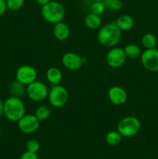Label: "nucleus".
<instances>
[{"label": "nucleus", "instance_id": "obj_7", "mask_svg": "<svg viewBox=\"0 0 158 159\" xmlns=\"http://www.w3.org/2000/svg\"><path fill=\"white\" fill-rule=\"evenodd\" d=\"M141 63L144 68L155 72L158 71V50L156 48L146 49L140 55Z\"/></svg>", "mask_w": 158, "mask_h": 159}, {"label": "nucleus", "instance_id": "obj_25", "mask_svg": "<svg viewBox=\"0 0 158 159\" xmlns=\"http://www.w3.org/2000/svg\"><path fill=\"white\" fill-rule=\"evenodd\" d=\"M40 142L37 139H30L26 143V151L37 153L40 150Z\"/></svg>", "mask_w": 158, "mask_h": 159}, {"label": "nucleus", "instance_id": "obj_26", "mask_svg": "<svg viewBox=\"0 0 158 159\" xmlns=\"http://www.w3.org/2000/svg\"><path fill=\"white\" fill-rule=\"evenodd\" d=\"M20 159H39V158L38 155H37V153L26 151V152H23V153L22 154Z\"/></svg>", "mask_w": 158, "mask_h": 159}, {"label": "nucleus", "instance_id": "obj_9", "mask_svg": "<svg viewBox=\"0 0 158 159\" xmlns=\"http://www.w3.org/2000/svg\"><path fill=\"white\" fill-rule=\"evenodd\" d=\"M37 71L31 65H22L19 67L15 72V79L25 85H28L37 80Z\"/></svg>", "mask_w": 158, "mask_h": 159}, {"label": "nucleus", "instance_id": "obj_2", "mask_svg": "<svg viewBox=\"0 0 158 159\" xmlns=\"http://www.w3.org/2000/svg\"><path fill=\"white\" fill-rule=\"evenodd\" d=\"M3 115L12 122H18L25 115L24 102L20 97L10 96L3 102Z\"/></svg>", "mask_w": 158, "mask_h": 159}, {"label": "nucleus", "instance_id": "obj_11", "mask_svg": "<svg viewBox=\"0 0 158 159\" xmlns=\"http://www.w3.org/2000/svg\"><path fill=\"white\" fill-rule=\"evenodd\" d=\"M62 65L70 71H77L83 65L82 57L74 52H67L62 56Z\"/></svg>", "mask_w": 158, "mask_h": 159}, {"label": "nucleus", "instance_id": "obj_17", "mask_svg": "<svg viewBox=\"0 0 158 159\" xmlns=\"http://www.w3.org/2000/svg\"><path fill=\"white\" fill-rule=\"evenodd\" d=\"M26 85H23L20 82L15 79V81L11 82L9 85V93H10L11 96H15V97H21L25 93H26Z\"/></svg>", "mask_w": 158, "mask_h": 159}, {"label": "nucleus", "instance_id": "obj_16", "mask_svg": "<svg viewBox=\"0 0 158 159\" xmlns=\"http://www.w3.org/2000/svg\"><path fill=\"white\" fill-rule=\"evenodd\" d=\"M85 25L90 30H97L102 25V19L100 16L90 12L85 16Z\"/></svg>", "mask_w": 158, "mask_h": 159}, {"label": "nucleus", "instance_id": "obj_31", "mask_svg": "<svg viewBox=\"0 0 158 159\" xmlns=\"http://www.w3.org/2000/svg\"><path fill=\"white\" fill-rule=\"evenodd\" d=\"M57 1H59V0H57Z\"/></svg>", "mask_w": 158, "mask_h": 159}, {"label": "nucleus", "instance_id": "obj_19", "mask_svg": "<svg viewBox=\"0 0 158 159\" xmlns=\"http://www.w3.org/2000/svg\"><path fill=\"white\" fill-rule=\"evenodd\" d=\"M124 52H125L126 57L131 59H136L137 57H140L141 55V50L139 46L136 44H128L124 48Z\"/></svg>", "mask_w": 158, "mask_h": 159}, {"label": "nucleus", "instance_id": "obj_22", "mask_svg": "<svg viewBox=\"0 0 158 159\" xmlns=\"http://www.w3.org/2000/svg\"><path fill=\"white\" fill-rule=\"evenodd\" d=\"M105 9L118 11L122 7V2L121 0H102Z\"/></svg>", "mask_w": 158, "mask_h": 159}, {"label": "nucleus", "instance_id": "obj_29", "mask_svg": "<svg viewBox=\"0 0 158 159\" xmlns=\"http://www.w3.org/2000/svg\"><path fill=\"white\" fill-rule=\"evenodd\" d=\"M3 116V102L0 100V119Z\"/></svg>", "mask_w": 158, "mask_h": 159}, {"label": "nucleus", "instance_id": "obj_1", "mask_svg": "<svg viewBox=\"0 0 158 159\" xmlns=\"http://www.w3.org/2000/svg\"><path fill=\"white\" fill-rule=\"evenodd\" d=\"M122 31L115 23L104 25L98 32L97 38L101 45L106 48H113L119 42Z\"/></svg>", "mask_w": 158, "mask_h": 159}, {"label": "nucleus", "instance_id": "obj_15", "mask_svg": "<svg viewBox=\"0 0 158 159\" xmlns=\"http://www.w3.org/2000/svg\"><path fill=\"white\" fill-rule=\"evenodd\" d=\"M46 79L51 85H60L62 80V72L57 67H50L46 72Z\"/></svg>", "mask_w": 158, "mask_h": 159}, {"label": "nucleus", "instance_id": "obj_8", "mask_svg": "<svg viewBox=\"0 0 158 159\" xmlns=\"http://www.w3.org/2000/svg\"><path fill=\"white\" fill-rule=\"evenodd\" d=\"M40 122L34 114H25L17 122L18 128L23 134H32L38 130Z\"/></svg>", "mask_w": 158, "mask_h": 159}, {"label": "nucleus", "instance_id": "obj_30", "mask_svg": "<svg viewBox=\"0 0 158 159\" xmlns=\"http://www.w3.org/2000/svg\"><path fill=\"white\" fill-rule=\"evenodd\" d=\"M92 2H98V1H102V0H91Z\"/></svg>", "mask_w": 158, "mask_h": 159}, {"label": "nucleus", "instance_id": "obj_14", "mask_svg": "<svg viewBox=\"0 0 158 159\" xmlns=\"http://www.w3.org/2000/svg\"><path fill=\"white\" fill-rule=\"evenodd\" d=\"M115 23L121 31H129L133 29L135 22L131 16L124 14L118 17Z\"/></svg>", "mask_w": 158, "mask_h": 159}, {"label": "nucleus", "instance_id": "obj_4", "mask_svg": "<svg viewBox=\"0 0 158 159\" xmlns=\"http://www.w3.org/2000/svg\"><path fill=\"white\" fill-rule=\"evenodd\" d=\"M141 128V123L138 118L133 116H125L119 120L117 130L122 138H132L138 134Z\"/></svg>", "mask_w": 158, "mask_h": 159}, {"label": "nucleus", "instance_id": "obj_6", "mask_svg": "<svg viewBox=\"0 0 158 159\" xmlns=\"http://www.w3.org/2000/svg\"><path fill=\"white\" fill-rule=\"evenodd\" d=\"M26 93L31 100L34 102H41L47 98L49 90L46 84L36 80L26 85Z\"/></svg>", "mask_w": 158, "mask_h": 159}, {"label": "nucleus", "instance_id": "obj_12", "mask_svg": "<svg viewBox=\"0 0 158 159\" xmlns=\"http://www.w3.org/2000/svg\"><path fill=\"white\" fill-rule=\"evenodd\" d=\"M108 97L112 103L116 106H120L126 102L127 93L122 87L114 85L108 89Z\"/></svg>", "mask_w": 158, "mask_h": 159}, {"label": "nucleus", "instance_id": "obj_23", "mask_svg": "<svg viewBox=\"0 0 158 159\" xmlns=\"http://www.w3.org/2000/svg\"><path fill=\"white\" fill-rule=\"evenodd\" d=\"M7 9L10 11H18L23 7L25 0H6Z\"/></svg>", "mask_w": 158, "mask_h": 159}, {"label": "nucleus", "instance_id": "obj_3", "mask_svg": "<svg viewBox=\"0 0 158 159\" xmlns=\"http://www.w3.org/2000/svg\"><path fill=\"white\" fill-rule=\"evenodd\" d=\"M40 13L46 22L56 24L63 21L65 16V9L60 2L54 0L42 6Z\"/></svg>", "mask_w": 158, "mask_h": 159}, {"label": "nucleus", "instance_id": "obj_21", "mask_svg": "<svg viewBox=\"0 0 158 159\" xmlns=\"http://www.w3.org/2000/svg\"><path fill=\"white\" fill-rule=\"evenodd\" d=\"M34 115L40 121H44L50 116L51 110L50 107L46 106H40L37 108Z\"/></svg>", "mask_w": 158, "mask_h": 159}, {"label": "nucleus", "instance_id": "obj_18", "mask_svg": "<svg viewBox=\"0 0 158 159\" xmlns=\"http://www.w3.org/2000/svg\"><path fill=\"white\" fill-rule=\"evenodd\" d=\"M122 136L118 130H112L107 133L105 141L110 146H116L121 142Z\"/></svg>", "mask_w": 158, "mask_h": 159}, {"label": "nucleus", "instance_id": "obj_10", "mask_svg": "<svg viewBox=\"0 0 158 159\" xmlns=\"http://www.w3.org/2000/svg\"><path fill=\"white\" fill-rule=\"evenodd\" d=\"M124 50L121 48H114L108 51L106 54V62L111 68H118L123 65L126 60Z\"/></svg>", "mask_w": 158, "mask_h": 159}, {"label": "nucleus", "instance_id": "obj_13", "mask_svg": "<svg viewBox=\"0 0 158 159\" xmlns=\"http://www.w3.org/2000/svg\"><path fill=\"white\" fill-rule=\"evenodd\" d=\"M53 34L54 37L58 40H65L69 37L70 29L69 26L63 21L54 24L53 29Z\"/></svg>", "mask_w": 158, "mask_h": 159}, {"label": "nucleus", "instance_id": "obj_28", "mask_svg": "<svg viewBox=\"0 0 158 159\" xmlns=\"http://www.w3.org/2000/svg\"><path fill=\"white\" fill-rule=\"evenodd\" d=\"M50 1H52V0H36V2H37V4H39L40 6H41L47 4V3L50 2Z\"/></svg>", "mask_w": 158, "mask_h": 159}, {"label": "nucleus", "instance_id": "obj_24", "mask_svg": "<svg viewBox=\"0 0 158 159\" xmlns=\"http://www.w3.org/2000/svg\"><path fill=\"white\" fill-rule=\"evenodd\" d=\"M105 10V7L102 1L93 2L91 6V12L96 14V15L101 16Z\"/></svg>", "mask_w": 158, "mask_h": 159}, {"label": "nucleus", "instance_id": "obj_27", "mask_svg": "<svg viewBox=\"0 0 158 159\" xmlns=\"http://www.w3.org/2000/svg\"><path fill=\"white\" fill-rule=\"evenodd\" d=\"M7 5L6 0H0V16H2L7 10Z\"/></svg>", "mask_w": 158, "mask_h": 159}, {"label": "nucleus", "instance_id": "obj_20", "mask_svg": "<svg viewBox=\"0 0 158 159\" xmlns=\"http://www.w3.org/2000/svg\"><path fill=\"white\" fill-rule=\"evenodd\" d=\"M156 37L154 34L147 33L144 34L142 37V44L146 49L154 48L156 45Z\"/></svg>", "mask_w": 158, "mask_h": 159}, {"label": "nucleus", "instance_id": "obj_5", "mask_svg": "<svg viewBox=\"0 0 158 159\" xmlns=\"http://www.w3.org/2000/svg\"><path fill=\"white\" fill-rule=\"evenodd\" d=\"M68 92L60 85H52L48 93V100L52 107L59 108L67 103L68 100Z\"/></svg>", "mask_w": 158, "mask_h": 159}]
</instances>
